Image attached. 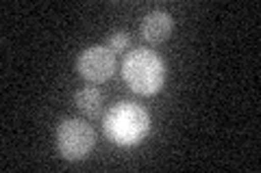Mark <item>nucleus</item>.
<instances>
[{"mask_svg":"<svg viewBox=\"0 0 261 173\" xmlns=\"http://www.w3.org/2000/svg\"><path fill=\"white\" fill-rule=\"evenodd\" d=\"M122 78L137 95H154L166 82V63L146 48H137L122 61Z\"/></svg>","mask_w":261,"mask_h":173,"instance_id":"obj_2","label":"nucleus"},{"mask_svg":"<svg viewBox=\"0 0 261 173\" xmlns=\"http://www.w3.org/2000/svg\"><path fill=\"white\" fill-rule=\"evenodd\" d=\"M74 102H76V109L85 115V117L94 119L100 115L102 109V95L96 87H85L74 95Z\"/></svg>","mask_w":261,"mask_h":173,"instance_id":"obj_6","label":"nucleus"},{"mask_svg":"<svg viewBox=\"0 0 261 173\" xmlns=\"http://www.w3.org/2000/svg\"><path fill=\"white\" fill-rule=\"evenodd\" d=\"M96 134L92 126L83 119H63L57 128V152L61 154V158L74 162L83 160L94 150Z\"/></svg>","mask_w":261,"mask_h":173,"instance_id":"obj_3","label":"nucleus"},{"mask_svg":"<svg viewBox=\"0 0 261 173\" xmlns=\"http://www.w3.org/2000/svg\"><path fill=\"white\" fill-rule=\"evenodd\" d=\"M102 130L111 143L120 147L140 145L150 132V115L137 102H120L105 115Z\"/></svg>","mask_w":261,"mask_h":173,"instance_id":"obj_1","label":"nucleus"},{"mask_svg":"<svg viewBox=\"0 0 261 173\" xmlns=\"http://www.w3.org/2000/svg\"><path fill=\"white\" fill-rule=\"evenodd\" d=\"M107 48L116 54V52H124L126 48H128V35L124 30H113L109 39H107Z\"/></svg>","mask_w":261,"mask_h":173,"instance_id":"obj_7","label":"nucleus"},{"mask_svg":"<svg viewBox=\"0 0 261 173\" xmlns=\"http://www.w3.org/2000/svg\"><path fill=\"white\" fill-rule=\"evenodd\" d=\"M76 72L89 82H107L116 72V54L107 46H92L81 52L76 61Z\"/></svg>","mask_w":261,"mask_h":173,"instance_id":"obj_4","label":"nucleus"},{"mask_svg":"<svg viewBox=\"0 0 261 173\" xmlns=\"http://www.w3.org/2000/svg\"><path fill=\"white\" fill-rule=\"evenodd\" d=\"M172 15H170L168 11H150L146 13V18L142 20V37L148 41V44L152 46H159L163 44L170 32H172Z\"/></svg>","mask_w":261,"mask_h":173,"instance_id":"obj_5","label":"nucleus"}]
</instances>
